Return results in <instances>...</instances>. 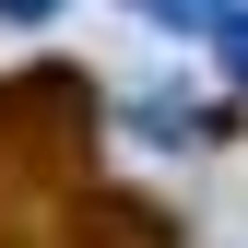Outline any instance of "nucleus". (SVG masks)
Here are the masks:
<instances>
[{"label": "nucleus", "instance_id": "2", "mask_svg": "<svg viewBox=\"0 0 248 248\" xmlns=\"http://www.w3.org/2000/svg\"><path fill=\"white\" fill-rule=\"evenodd\" d=\"M225 59H236V71H248V12H225Z\"/></svg>", "mask_w": 248, "mask_h": 248}, {"label": "nucleus", "instance_id": "3", "mask_svg": "<svg viewBox=\"0 0 248 248\" xmlns=\"http://www.w3.org/2000/svg\"><path fill=\"white\" fill-rule=\"evenodd\" d=\"M0 12H12V24H47V12H59V0H0Z\"/></svg>", "mask_w": 248, "mask_h": 248}, {"label": "nucleus", "instance_id": "1", "mask_svg": "<svg viewBox=\"0 0 248 248\" xmlns=\"http://www.w3.org/2000/svg\"><path fill=\"white\" fill-rule=\"evenodd\" d=\"M142 12H154V24H166V12H177V24H225V0H142Z\"/></svg>", "mask_w": 248, "mask_h": 248}]
</instances>
